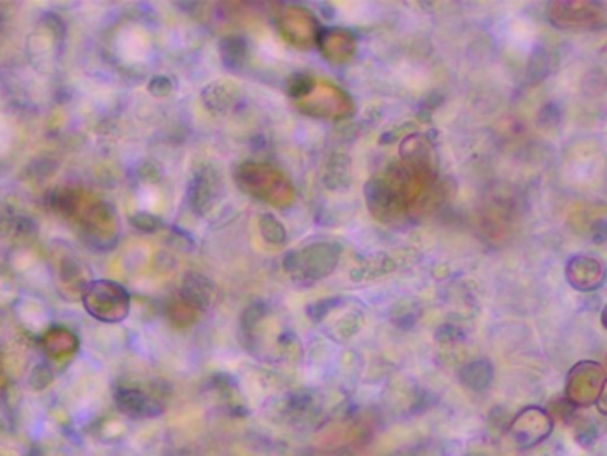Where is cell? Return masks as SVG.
<instances>
[{
  "label": "cell",
  "instance_id": "cell-1",
  "mask_svg": "<svg viewBox=\"0 0 607 456\" xmlns=\"http://www.w3.org/2000/svg\"><path fill=\"white\" fill-rule=\"evenodd\" d=\"M237 177L243 189L264 202L273 203L275 207H289L294 202L292 184L277 168H271L268 164H244Z\"/></svg>",
  "mask_w": 607,
  "mask_h": 456
},
{
  "label": "cell",
  "instance_id": "cell-2",
  "mask_svg": "<svg viewBox=\"0 0 607 456\" xmlns=\"http://www.w3.org/2000/svg\"><path fill=\"white\" fill-rule=\"evenodd\" d=\"M340 246L334 243H316L302 250L291 252L283 260V268L294 279L316 282L334 273L339 265Z\"/></svg>",
  "mask_w": 607,
  "mask_h": 456
},
{
  "label": "cell",
  "instance_id": "cell-3",
  "mask_svg": "<svg viewBox=\"0 0 607 456\" xmlns=\"http://www.w3.org/2000/svg\"><path fill=\"white\" fill-rule=\"evenodd\" d=\"M552 24L561 30L595 31L604 30L607 24L606 5L600 2H555L549 5Z\"/></svg>",
  "mask_w": 607,
  "mask_h": 456
},
{
  "label": "cell",
  "instance_id": "cell-4",
  "mask_svg": "<svg viewBox=\"0 0 607 456\" xmlns=\"http://www.w3.org/2000/svg\"><path fill=\"white\" fill-rule=\"evenodd\" d=\"M297 107L306 115L331 118V120L346 118L353 113V102L350 96L330 82H316L311 87V92L297 101Z\"/></svg>",
  "mask_w": 607,
  "mask_h": 456
},
{
  "label": "cell",
  "instance_id": "cell-5",
  "mask_svg": "<svg viewBox=\"0 0 607 456\" xmlns=\"http://www.w3.org/2000/svg\"><path fill=\"white\" fill-rule=\"evenodd\" d=\"M278 27L289 44L300 48H311L316 44L320 31L311 11L296 8V5L285 8L280 13Z\"/></svg>",
  "mask_w": 607,
  "mask_h": 456
},
{
  "label": "cell",
  "instance_id": "cell-6",
  "mask_svg": "<svg viewBox=\"0 0 607 456\" xmlns=\"http://www.w3.org/2000/svg\"><path fill=\"white\" fill-rule=\"evenodd\" d=\"M316 44H319L320 52L331 63H348L357 52V39L353 34L346 30H320Z\"/></svg>",
  "mask_w": 607,
  "mask_h": 456
},
{
  "label": "cell",
  "instance_id": "cell-7",
  "mask_svg": "<svg viewBox=\"0 0 607 456\" xmlns=\"http://www.w3.org/2000/svg\"><path fill=\"white\" fill-rule=\"evenodd\" d=\"M567 274L574 288L581 289V291H592L603 283L604 268L597 259L581 255V257L570 260Z\"/></svg>",
  "mask_w": 607,
  "mask_h": 456
},
{
  "label": "cell",
  "instance_id": "cell-8",
  "mask_svg": "<svg viewBox=\"0 0 607 456\" xmlns=\"http://www.w3.org/2000/svg\"><path fill=\"white\" fill-rule=\"evenodd\" d=\"M581 379V389H577L575 398L577 404H592L597 398L598 393L603 390L604 373L603 367L598 364H581L574 370V375Z\"/></svg>",
  "mask_w": 607,
  "mask_h": 456
},
{
  "label": "cell",
  "instance_id": "cell-9",
  "mask_svg": "<svg viewBox=\"0 0 607 456\" xmlns=\"http://www.w3.org/2000/svg\"><path fill=\"white\" fill-rule=\"evenodd\" d=\"M218 191H220L218 175L212 174V172H209V174L203 172L192 183V203L200 211H207L212 206V202H214V198L218 197Z\"/></svg>",
  "mask_w": 607,
  "mask_h": 456
},
{
  "label": "cell",
  "instance_id": "cell-10",
  "mask_svg": "<svg viewBox=\"0 0 607 456\" xmlns=\"http://www.w3.org/2000/svg\"><path fill=\"white\" fill-rule=\"evenodd\" d=\"M214 288L212 283L207 282L201 277H189L186 282V296L189 302L195 303L198 307H206L212 300Z\"/></svg>",
  "mask_w": 607,
  "mask_h": 456
},
{
  "label": "cell",
  "instance_id": "cell-11",
  "mask_svg": "<svg viewBox=\"0 0 607 456\" xmlns=\"http://www.w3.org/2000/svg\"><path fill=\"white\" fill-rule=\"evenodd\" d=\"M260 232H262V237L268 241L269 245H283L288 239V232H285L282 221H278L271 214H264L260 218Z\"/></svg>",
  "mask_w": 607,
  "mask_h": 456
},
{
  "label": "cell",
  "instance_id": "cell-12",
  "mask_svg": "<svg viewBox=\"0 0 607 456\" xmlns=\"http://www.w3.org/2000/svg\"><path fill=\"white\" fill-rule=\"evenodd\" d=\"M223 48H225V50H223V58H225L226 65H229V67L237 68L243 65L244 58H246V45H244L243 39H226Z\"/></svg>",
  "mask_w": 607,
  "mask_h": 456
}]
</instances>
